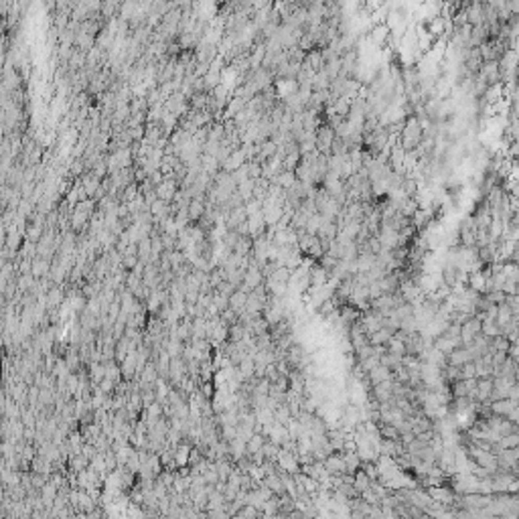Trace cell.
Returning <instances> with one entry per match:
<instances>
[{
	"mask_svg": "<svg viewBox=\"0 0 519 519\" xmlns=\"http://www.w3.org/2000/svg\"><path fill=\"white\" fill-rule=\"evenodd\" d=\"M335 136H337L335 130H333L327 122H323V124L315 130V146H317V150L323 152V155H331V144H333Z\"/></svg>",
	"mask_w": 519,
	"mask_h": 519,
	"instance_id": "obj_1",
	"label": "cell"
},
{
	"mask_svg": "<svg viewBox=\"0 0 519 519\" xmlns=\"http://www.w3.org/2000/svg\"><path fill=\"white\" fill-rule=\"evenodd\" d=\"M487 85H497L501 83V67L499 61H483L479 73H477Z\"/></svg>",
	"mask_w": 519,
	"mask_h": 519,
	"instance_id": "obj_2",
	"label": "cell"
},
{
	"mask_svg": "<svg viewBox=\"0 0 519 519\" xmlns=\"http://www.w3.org/2000/svg\"><path fill=\"white\" fill-rule=\"evenodd\" d=\"M276 463H278V467H280L282 471H286V473H290V475H294V473L300 471V465H298V461H296V452H290V450H282V448H280Z\"/></svg>",
	"mask_w": 519,
	"mask_h": 519,
	"instance_id": "obj_3",
	"label": "cell"
},
{
	"mask_svg": "<svg viewBox=\"0 0 519 519\" xmlns=\"http://www.w3.org/2000/svg\"><path fill=\"white\" fill-rule=\"evenodd\" d=\"M246 223H248V233H250V237H252V239H254V237H258V235H264V233H266V229H268V225H266V221H264L262 211L248 215Z\"/></svg>",
	"mask_w": 519,
	"mask_h": 519,
	"instance_id": "obj_4",
	"label": "cell"
},
{
	"mask_svg": "<svg viewBox=\"0 0 519 519\" xmlns=\"http://www.w3.org/2000/svg\"><path fill=\"white\" fill-rule=\"evenodd\" d=\"M325 469L329 471V475H343L347 473L345 461H343V452H331L325 461H323Z\"/></svg>",
	"mask_w": 519,
	"mask_h": 519,
	"instance_id": "obj_5",
	"label": "cell"
},
{
	"mask_svg": "<svg viewBox=\"0 0 519 519\" xmlns=\"http://www.w3.org/2000/svg\"><path fill=\"white\" fill-rule=\"evenodd\" d=\"M274 89H276V98L284 100L298 91V81L296 79H274Z\"/></svg>",
	"mask_w": 519,
	"mask_h": 519,
	"instance_id": "obj_6",
	"label": "cell"
},
{
	"mask_svg": "<svg viewBox=\"0 0 519 519\" xmlns=\"http://www.w3.org/2000/svg\"><path fill=\"white\" fill-rule=\"evenodd\" d=\"M243 163H246V155H243V150H241V148H235V150H231V152H229V157L221 163V171L233 173V171H235V169H239Z\"/></svg>",
	"mask_w": 519,
	"mask_h": 519,
	"instance_id": "obj_7",
	"label": "cell"
},
{
	"mask_svg": "<svg viewBox=\"0 0 519 519\" xmlns=\"http://www.w3.org/2000/svg\"><path fill=\"white\" fill-rule=\"evenodd\" d=\"M264 302L256 292H248V298H246V304H243V313L250 315V317H256V315H262V309H264Z\"/></svg>",
	"mask_w": 519,
	"mask_h": 519,
	"instance_id": "obj_8",
	"label": "cell"
},
{
	"mask_svg": "<svg viewBox=\"0 0 519 519\" xmlns=\"http://www.w3.org/2000/svg\"><path fill=\"white\" fill-rule=\"evenodd\" d=\"M446 361H448V365H456V367H461V365H465L467 361H473V357H471V353H469V349L467 347H456V349H452L448 355H446Z\"/></svg>",
	"mask_w": 519,
	"mask_h": 519,
	"instance_id": "obj_9",
	"label": "cell"
},
{
	"mask_svg": "<svg viewBox=\"0 0 519 519\" xmlns=\"http://www.w3.org/2000/svg\"><path fill=\"white\" fill-rule=\"evenodd\" d=\"M248 219V213H246V207H235V209H229L227 217H225V225L227 229H235L237 225H241L243 221Z\"/></svg>",
	"mask_w": 519,
	"mask_h": 519,
	"instance_id": "obj_10",
	"label": "cell"
},
{
	"mask_svg": "<svg viewBox=\"0 0 519 519\" xmlns=\"http://www.w3.org/2000/svg\"><path fill=\"white\" fill-rule=\"evenodd\" d=\"M432 347H434V349H438V351H442L444 355H448L452 349L461 347V339H450V337H446V335L442 333V335L434 337V341H432Z\"/></svg>",
	"mask_w": 519,
	"mask_h": 519,
	"instance_id": "obj_11",
	"label": "cell"
},
{
	"mask_svg": "<svg viewBox=\"0 0 519 519\" xmlns=\"http://www.w3.org/2000/svg\"><path fill=\"white\" fill-rule=\"evenodd\" d=\"M515 406H519V404L517 402H511L509 398L489 402V410H491V414H497V416H507V414H509V410H511V408H515Z\"/></svg>",
	"mask_w": 519,
	"mask_h": 519,
	"instance_id": "obj_12",
	"label": "cell"
},
{
	"mask_svg": "<svg viewBox=\"0 0 519 519\" xmlns=\"http://www.w3.org/2000/svg\"><path fill=\"white\" fill-rule=\"evenodd\" d=\"M302 63H307L313 71H321V69L325 67V59H323V55H321V49H319V47H315V49L307 51V55H304V61H302Z\"/></svg>",
	"mask_w": 519,
	"mask_h": 519,
	"instance_id": "obj_13",
	"label": "cell"
},
{
	"mask_svg": "<svg viewBox=\"0 0 519 519\" xmlns=\"http://www.w3.org/2000/svg\"><path fill=\"white\" fill-rule=\"evenodd\" d=\"M246 298H248V292H243L241 288H235L231 294H229V298H227V307L233 311V313H241L243 311V304H246Z\"/></svg>",
	"mask_w": 519,
	"mask_h": 519,
	"instance_id": "obj_14",
	"label": "cell"
},
{
	"mask_svg": "<svg viewBox=\"0 0 519 519\" xmlns=\"http://www.w3.org/2000/svg\"><path fill=\"white\" fill-rule=\"evenodd\" d=\"M51 270V260L49 258H41V256H35L33 258V268H30V274L35 278H43L47 276Z\"/></svg>",
	"mask_w": 519,
	"mask_h": 519,
	"instance_id": "obj_15",
	"label": "cell"
},
{
	"mask_svg": "<svg viewBox=\"0 0 519 519\" xmlns=\"http://www.w3.org/2000/svg\"><path fill=\"white\" fill-rule=\"evenodd\" d=\"M262 485H266L274 495H284L286 491H284V485H282V479H280V475H278V471L276 473H270V475H266L264 479H262Z\"/></svg>",
	"mask_w": 519,
	"mask_h": 519,
	"instance_id": "obj_16",
	"label": "cell"
},
{
	"mask_svg": "<svg viewBox=\"0 0 519 519\" xmlns=\"http://www.w3.org/2000/svg\"><path fill=\"white\" fill-rule=\"evenodd\" d=\"M309 274H311V286H323V284L329 280V272H327L319 262L311 266Z\"/></svg>",
	"mask_w": 519,
	"mask_h": 519,
	"instance_id": "obj_17",
	"label": "cell"
},
{
	"mask_svg": "<svg viewBox=\"0 0 519 519\" xmlns=\"http://www.w3.org/2000/svg\"><path fill=\"white\" fill-rule=\"evenodd\" d=\"M367 379H369L371 385H375V383H379V381H385V379H391V369L379 363L377 367H373V369L367 373Z\"/></svg>",
	"mask_w": 519,
	"mask_h": 519,
	"instance_id": "obj_18",
	"label": "cell"
},
{
	"mask_svg": "<svg viewBox=\"0 0 519 519\" xmlns=\"http://www.w3.org/2000/svg\"><path fill=\"white\" fill-rule=\"evenodd\" d=\"M329 85H331V77L325 73V69L315 71V75H313V79H311V87H313V91H327V89H329Z\"/></svg>",
	"mask_w": 519,
	"mask_h": 519,
	"instance_id": "obj_19",
	"label": "cell"
},
{
	"mask_svg": "<svg viewBox=\"0 0 519 519\" xmlns=\"http://www.w3.org/2000/svg\"><path fill=\"white\" fill-rule=\"evenodd\" d=\"M493 389V377H481L477 379V402H487Z\"/></svg>",
	"mask_w": 519,
	"mask_h": 519,
	"instance_id": "obj_20",
	"label": "cell"
},
{
	"mask_svg": "<svg viewBox=\"0 0 519 519\" xmlns=\"http://www.w3.org/2000/svg\"><path fill=\"white\" fill-rule=\"evenodd\" d=\"M286 438H290V436H288V430H286V426H284V424H280V422H274V424H272V428H270L268 440L280 446V444H282Z\"/></svg>",
	"mask_w": 519,
	"mask_h": 519,
	"instance_id": "obj_21",
	"label": "cell"
},
{
	"mask_svg": "<svg viewBox=\"0 0 519 519\" xmlns=\"http://www.w3.org/2000/svg\"><path fill=\"white\" fill-rule=\"evenodd\" d=\"M229 444V456H231V463H235L237 459H241L243 454H248V450H246V440H241V438H233V440H229L227 442Z\"/></svg>",
	"mask_w": 519,
	"mask_h": 519,
	"instance_id": "obj_22",
	"label": "cell"
},
{
	"mask_svg": "<svg viewBox=\"0 0 519 519\" xmlns=\"http://www.w3.org/2000/svg\"><path fill=\"white\" fill-rule=\"evenodd\" d=\"M187 213H189V219L195 223V221L201 219V215L205 213V201H203V199H191V201H189V207H187Z\"/></svg>",
	"mask_w": 519,
	"mask_h": 519,
	"instance_id": "obj_23",
	"label": "cell"
},
{
	"mask_svg": "<svg viewBox=\"0 0 519 519\" xmlns=\"http://www.w3.org/2000/svg\"><path fill=\"white\" fill-rule=\"evenodd\" d=\"M511 317H519V315H513L511 313V309L505 304V302H501V304H497V315H495V325L501 329L503 325H507L509 321H511Z\"/></svg>",
	"mask_w": 519,
	"mask_h": 519,
	"instance_id": "obj_24",
	"label": "cell"
},
{
	"mask_svg": "<svg viewBox=\"0 0 519 519\" xmlns=\"http://www.w3.org/2000/svg\"><path fill=\"white\" fill-rule=\"evenodd\" d=\"M393 335V331L391 329H387V327H381V329H377V331H373L371 335H369V345H385L387 341H389V337Z\"/></svg>",
	"mask_w": 519,
	"mask_h": 519,
	"instance_id": "obj_25",
	"label": "cell"
},
{
	"mask_svg": "<svg viewBox=\"0 0 519 519\" xmlns=\"http://www.w3.org/2000/svg\"><path fill=\"white\" fill-rule=\"evenodd\" d=\"M138 260L148 264L150 262V254H152V248H150V235H144L138 239Z\"/></svg>",
	"mask_w": 519,
	"mask_h": 519,
	"instance_id": "obj_26",
	"label": "cell"
},
{
	"mask_svg": "<svg viewBox=\"0 0 519 519\" xmlns=\"http://www.w3.org/2000/svg\"><path fill=\"white\" fill-rule=\"evenodd\" d=\"M252 241H254V239H252L250 235H237V239H235L231 252H235V254H239V256H248V254L252 252Z\"/></svg>",
	"mask_w": 519,
	"mask_h": 519,
	"instance_id": "obj_27",
	"label": "cell"
},
{
	"mask_svg": "<svg viewBox=\"0 0 519 519\" xmlns=\"http://www.w3.org/2000/svg\"><path fill=\"white\" fill-rule=\"evenodd\" d=\"M369 485H371V479L365 475V471H363V469H357V471H355V475H353V487H355V491H357V493H361V491L369 489Z\"/></svg>",
	"mask_w": 519,
	"mask_h": 519,
	"instance_id": "obj_28",
	"label": "cell"
},
{
	"mask_svg": "<svg viewBox=\"0 0 519 519\" xmlns=\"http://www.w3.org/2000/svg\"><path fill=\"white\" fill-rule=\"evenodd\" d=\"M270 182H278L282 189H288V187H292L294 182H296V174H294V171H282V173H278Z\"/></svg>",
	"mask_w": 519,
	"mask_h": 519,
	"instance_id": "obj_29",
	"label": "cell"
},
{
	"mask_svg": "<svg viewBox=\"0 0 519 519\" xmlns=\"http://www.w3.org/2000/svg\"><path fill=\"white\" fill-rule=\"evenodd\" d=\"M402 357H404V355H395V353L385 351L383 355H379V363L385 365V367H389V369L393 371V369H398V367L402 365Z\"/></svg>",
	"mask_w": 519,
	"mask_h": 519,
	"instance_id": "obj_30",
	"label": "cell"
},
{
	"mask_svg": "<svg viewBox=\"0 0 519 519\" xmlns=\"http://www.w3.org/2000/svg\"><path fill=\"white\" fill-rule=\"evenodd\" d=\"M266 440H268V438H266L264 434H260V432H254V434L250 436V440L246 442V450H248V454L262 450V444H264Z\"/></svg>",
	"mask_w": 519,
	"mask_h": 519,
	"instance_id": "obj_31",
	"label": "cell"
},
{
	"mask_svg": "<svg viewBox=\"0 0 519 519\" xmlns=\"http://www.w3.org/2000/svg\"><path fill=\"white\" fill-rule=\"evenodd\" d=\"M300 150L298 148H294V150H290V152H286L284 155V159H282V167L286 169V171H294L296 169V165L300 163Z\"/></svg>",
	"mask_w": 519,
	"mask_h": 519,
	"instance_id": "obj_32",
	"label": "cell"
},
{
	"mask_svg": "<svg viewBox=\"0 0 519 519\" xmlns=\"http://www.w3.org/2000/svg\"><path fill=\"white\" fill-rule=\"evenodd\" d=\"M254 185H256V178H246V180L237 182V193L241 195L243 203L252 199V193H254Z\"/></svg>",
	"mask_w": 519,
	"mask_h": 519,
	"instance_id": "obj_33",
	"label": "cell"
},
{
	"mask_svg": "<svg viewBox=\"0 0 519 519\" xmlns=\"http://www.w3.org/2000/svg\"><path fill=\"white\" fill-rule=\"evenodd\" d=\"M67 465H69V471H75V473H79V471H83V469H87L89 467V461L79 452V454H73V456H69V461H67Z\"/></svg>",
	"mask_w": 519,
	"mask_h": 519,
	"instance_id": "obj_34",
	"label": "cell"
},
{
	"mask_svg": "<svg viewBox=\"0 0 519 519\" xmlns=\"http://www.w3.org/2000/svg\"><path fill=\"white\" fill-rule=\"evenodd\" d=\"M343 461H345V469L349 475H355V471L361 467V461H359V456H357V452L355 450H351V452H343Z\"/></svg>",
	"mask_w": 519,
	"mask_h": 519,
	"instance_id": "obj_35",
	"label": "cell"
},
{
	"mask_svg": "<svg viewBox=\"0 0 519 519\" xmlns=\"http://www.w3.org/2000/svg\"><path fill=\"white\" fill-rule=\"evenodd\" d=\"M290 418H292V414H290V408H288V404H286V402L278 404V408L274 410V422L286 424V422H288Z\"/></svg>",
	"mask_w": 519,
	"mask_h": 519,
	"instance_id": "obj_36",
	"label": "cell"
},
{
	"mask_svg": "<svg viewBox=\"0 0 519 519\" xmlns=\"http://www.w3.org/2000/svg\"><path fill=\"white\" fill-rule=\"evenodd\" d=\"M45 233V225H39V223H33V225H28L26 229H24V237L28 239V241H39L41 239V235Z\"/></svg>",
	"mask_w": 519,
	"mask_h": 519,
	"instance_id": "obj_37",
	"label": "cell"
},
{
	"mask_svg": "<svg viewBox=\"0 0 519 519\" xmlns=\"http://www.w3.org/2000/svg\"><path fill=\"white\" fill-rule=\"evenodd\" d=\"M385 347H387V351H389V353L406 355V343H404L400 337H395V335H391V337H389V341L385 343Z\"/></svg>",
	"mask_w": 519,
	"mask_h": 519,
	"instance_id": "obj_38",
	"label": "cell"
},
{
	"mask_svg": "<svg viewBox=\"0 0 519 519\" xmlns=\"http://www.w3.org/2000/svg\"><path fill=\"white\" fill-rule=\"evenodd\" d=\"M513 446H519V432H511V434H505L499 438L497 442V448H513Z\"/></svg>",
	"mask_w": 519,
	"mask_h": 519,
	"instance_id": "obj_39",
	"label": "cell"
},
{
	"mask_svg": "<svg viewBox=\"0 0 519 519\" xmlns=\"http://www.w3.org/2000/svg\"><path fill=\"white\" fill-rule=\"evenodd\" d=\"M278 452H280V446H278V444H274V442H270V440H266V442L262 444V454L266 456V461H274V463H276Z\"/></svg>",
	"mask_w": 519,
	"mask_h": 519,
	"instance_id": "obj_40",
	"label": "cell"
},
{
	"mask_svg": "<svg viewBox=\"0 0 519 519\" xmlns=\"http://www.w3.org/2000/svg\"><path fill=\"white\" fill-rule=\"evenodd\" d=\"M233 517H262V511L260 509H256L254 505H248V503H243L239 509H237V513L233 515Z\"/></svg>",
	"mask_w": 519,
	"mask_h": 519,
	"instance_id": "obj_41",
	"label": "cell"
},
{
	"mask_svg": "<svg viewBox=\"0 0 519 519\" xmlns=\"http://www.w3.org/2000/svg\"><path fill=\"white\" fill-rule=\"evenodd\" d=\"M268 278H272V280H276V282H286V284H288V280H290V268L278 266V268L272 272V276H268Z\"/></svg>",
	"mask_w": 519,
	"mask_h": 519,
	"instance_id": "obj_42",
	"label": "cell"
},
{
	"mask_svg": "<svg viewBox=\"0 0 519 519\" xmlns=\"http://www.w3.org/2000/svg\"><path fill=\"white\" fill-rule=\"evenodd\" d=\"M359 365H361V369L365 371V373H369L373 367H377L379 365V355L377 353H373V355H369V357H365V359H361V361H357Z\"/></svg>",
	"mask_w": 519,
	"mask_h": 519,
	"instance_id": "obj_43",
	"label": "cell"
},
{
	"mask_svg": "<svg viewBox=\"0 0 519 519\" xmlns=\"http://www.w3.org/2000/svg\"><path fill=\"white\" fill-rule=\"evenodd\" d=\"M219 436H221L225 442L233 440V438L237 436V432H235V426H231V424H219Z\"/></svg>",
	"mask_w": 519,
	"mask_h": 519,
	"instance_id": "obj_44",
	"label": "cell"
},
{
	"mask_svg": "<svg viewBox=\"0 0 519 519\" xmlns=\"http://www.w3.org/2000/svg\"><path fill=\"white\" fill-rule=\"evenodd\" d=\"M104 454V463H106V469H108V473H112L116 467H118V461H116V452L112 450V448H108L106 452H102Z\"/></svg>",
	"mask_w": 519,
	"mask_h": 519,
	"instance_id": "obj_45",
	"label": "cell"
},
{
	"mask_svg": "<svg viewBox=\"0 0 519 519\" xmlns=\"http://www.w3.org/2000/svg\"><path fill=\"white\" fill-rule=\"evenodd\" d=\"M485 298H487V302H491V304H501V302L505 300V292H503V290H491V292L485 294Z\"/></svg>",
	"mask_w": 519,
	"mask_h": 519,
	"instance_id": "obj_46",
	"label": "cell"
},
{
	"mask_svg": "<svg viewBox=\"0 0 519 519\" xmlns=\"http://www.w3.org/2000/svg\"><path fill=\"white\" fill-rule=\"evenodd\" d=\"M359 497H361L365 503H369V505H379V501H381V499H379V497L371 491V487H369V489H365V491H361V493H359Z\"/></svg>",
	"mask_w": 519,
	"mask_h": 519,
	"instance_id": "obj_47",
	"label": "cell"
},
{
	"mask_svg": "<svg viewBox=\"0 0 519 519\" xmlns=\"http://www.w3.org/2000/svg\"><path fill=\"white\" fill-rule=\"evenodd\" d=\"M211 302H213V304H215V307H217V309H219V313H221V311H225V309H227V296H223V294H219V292H215V290H213V296H211Z\"/></svg>",
	"mask_w": 519,
	"mask_h": 519,
	"instance_id": "obj_48",
	"label": "cell"
},
{
	"mask_svg": "<svg viewBox=\"0 0 519 519\" xmlns=\"http://www.w3.org/2000/svg\"><path fill=\"white\" fill-rule=\"evenodd\" d=\"M509 309H511V313L513 315H519V296L517 294H505V300H503Z\"/></svg>",
	"mask_w": 519,
	"mask_h": 519,
	"instance_id": "obj_49",
	"label": "cell"
},
{
	"mask_svg": "<svg viewBox=\"0 0 519 519\" xmlns=\"http://www.w3.org/2000/svg\"><path fill=\"white\" fill-rule=\"evenodd\" d=\"M475 377V365L473 361H467L465 365H461V379H471Z\"/></svg>",
	"mask_w": 519,
	"mask_h": 519,
	"instance_id": "obj_50",
	"label": "cell"
},
{
	"mask_svg": "<svg viewBox=\"0 0 519 519\" xmlns=\"http://www.w3.org/2000/svg\"><path fill=\"white\" fill-rule=\"evenodd\" d=\"M243 207H246V213H248V215L262 211V203H260L258 199H250V201H246V203H243Z\"/></svg>",
	"mask_w": 519,
	"mask_h": 519,
	"instance_id": "obj_51",
	"label": "cell"
},
{
	"mask_svg": "<svg viewBox=\"0 0 519 519\" xmlns=\"http://www.w3.org/2000/svg\"><path fill=\"white\" fill-rule=\"evenodd\" d=\"M98 387H100V389H102V391H104L106 395H112V393H114V387H116V383H114L112 379L104 377V379H102V381L98 383Z\"/></svg>",
	"mask_w": 519,
	"mask_h": 519,
	"instance_id": "obj_52",
	"label": "cell"
},
{
	"mask_svg": "<svg viewBox=\"0 0 519 519\" xmlns=\"http://www.w3.org/2000/svg\"><path fill=\"white\" fill-rule=\"evenodd\" d=\"M233 290H235V286H233V284H229L227 280H223V282L215 288V292H219V294H223V296H227V298H229V294H231Z\"/></svg>",
	"mask_w": 519,
	"mask_h": 519,
	"instance_id": "obj_53",
	"label": "cell"
},
{
	"mask_svg": "<svg viewBox=\"0 0 519 519\" xmlns=\"http://www.w3.org/2000/svg\"><path fill=\"white\" fill-rule=\"evenodd\" d=\"M501 290H503L505 294H517V282H513V280H505Z\"/></svg>",
	"mask_w": 519,
	"mask_h": 519,
	"instance_id": "obj_54",
	"label": "cell"
}]
</instances>
